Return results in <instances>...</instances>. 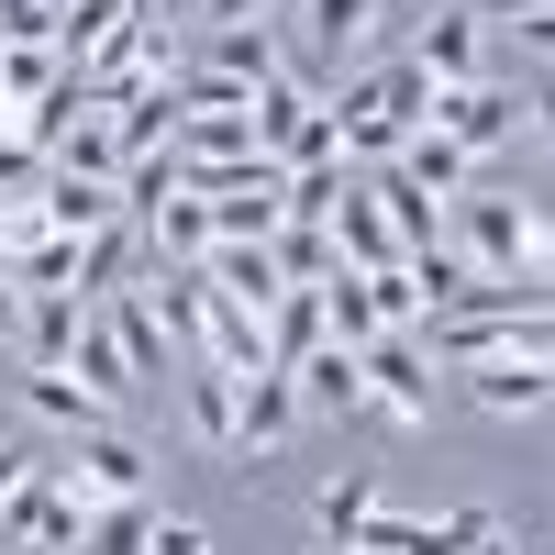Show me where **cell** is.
I'll list each match as a JSON object with an SVG mask.
<instances>
[{
	"instance_id": "1",
	"label": "cell",
	"mask_w": 555,
	"mask_h": 555,
	"mask_svg": "<svg viewBox=\"0 0 555 555\" xmlns=\"http://www.w3.org/2000/svg\"><path fill=\"white\" fill-rule=\"evenodd\" d=\"M423 101H434V78L423 67H366L356 89H322V112H334V156L345 167H389L411 133H423Z\"/></svg>"
},
{
	"instance_id": "2",
	"label": "cell",
	"mask_w": 555,
	"mask_h": 555,
	"mask_svg": "<svg viewBox=\"0 0 555 555\" xmlns=\"http://www.w3.org/2000/svg\"><path fill=\"white\" fill-rule=\"evenodd\" d=\"M444 245L467 256L478 278H544V256H555V222H544V201H522V190H455V211H444Z\"/></svg>"
},
{
	"instance_id": "3",
	"label": "cell",
	"mask_w": 555,
	"mask_h": 555,
	"mask_svg": "<svg viewBox=\"0 0 555 555\" xmlns=\"http://www.w3.org/2000/svg\"><path fill=\"white\" fill-rule=\"evenodd\" d=\"M67 500L78 512H112V500H156V467H145V444H133L122 423H101V434H78V455H67Z\"/></svg>"
},
{
	"instance_id": "4",
	"label": "cell",
	"mask_w": 555,
	"mask_h": 555,
	"mask_svg": "<svg viewBox=\"0 0 555 555\" xmlns=\"http://www.w3.org/2000/svg\"><path fill=\"white\" fill-rule=\"evenodd\" d=\"M356 366H366V411H389V423H434V389H444V366L423 356V334H378Z\"/></svg>"
},
{
	"instance_id": "5",
	"label": "cell",
	"mask_w": 555,
	"mask_h": 555,
	"mask_svg": "<svg viewBox=\"0 0 555 555\" xmlns=\"http://www.w3.org/2000/svg\"><path fill=\"white\" fill-rule=\"evenodd\" d=\"M289 434H300V389L289 378H245L234 389V478H267L289 455Z\"/></svg>"
},
{
	"instance_id": "6",
	"label": "cell",
	"mask_w": 555,
	"mask_h": 555,
	"mask_svg": "<svg viewBox=\"0 0 555 555\" xmlns=\"http://www.w3.org/2000/svg\"><path fill=\"white\" fill-rule=\"evenodd\" d=\"M411 67H423L434 89H467V78H500V34L478 12H434L423 44H411Z\"/></svg>"
},
{
	"instance_id": "7",
	"label": "cell",
	"mask_w": 555,
	"mask_h": 555,
	"mask_svg": "<svg viewBox=\"0 0 555 555\" xmlns=\"http://www.w3.org/2000/svg\"><path fill=\"white\" fill-rule=\"evenodd\" d=\"M78 522H89V512L67 500V478H56V467H34V478H23V500L0 512V544H12V555H67V544H78Z\"/></svg>"
},
{
	"instance_id": "8",
	"label": "cell",
	"mask_w": 555,
	"mask_h": 555,
	"mask_svg": "<svg viewBox=\"0 0 555 555\" xmlns=\"http://www.w3.org/2000/svg\"><path fill=\"white\" fill-rule=\"evenodd\" d=\"M334 267H356V278H378V267H400V234H389V211H378V178H345V201H334Z\"/></svg>"
},
{
	"instance_id": "9",
	"label": "cell",
	"mask_w": 555,
	"mask_h": 555,
	"mask_svg": "<svg viewBox=\"0 0 555 555\" xmlns=\"http://www.w3.org/2000/svg\"><path fill=\"white\" fill-rule=\"evenodd\" d=\"M378 23H389V0H300V44L334 67V89H345V67L366 44H378Z\"/></svg>"
},
{
	"instance_id": "10",
	"label": "cell",
	"mask_w": 555,
	"mask_h": 555,
	"mask_svg": "<svg viewBox=\"0 0 555 555\" xmlns=\"http://www.w3.org/2000/svg\"><path fill=\"white\" fill-rule=\"evenodd\" d=\"M455 378H467L478 411H500V423H544V400H555L544 356H478V366H455Z\"/></svg>"
},
{
	"instance_id": "11",
	"label": "cell",
	"mask_w": 555,
	"mask_h": 555,
	"mask_svg": "<svg viewBox=\"0 0 555 555\" xmlns=\"http://www.w3.org/2000/svg\"><path fill=\"white\" fill-rule=\"evenodd\" d=\"M289 389H300V423H345V411H366V366L345 345H311L289 366Z\"/></svg>"
},
{
	"instance_id": "12",
	"label": "cell",
	"mask_w": 555,
	"mask_h": 555,
	"mask_svg": "<svg viewBox=\"0 0 555 555\" xmlns=\"http://www.w3.org/2000/svg\"><path fill=\"white\" fill-rule=\"evenodd\" d=\"M201 289L234 300V311H267V300H278V256H267V245H211V256H201Z\"/></svg>"
},
{
	"instance_id": "13",
	"label": "cell",
	"mask_w": 555,
	"mask_h": 555,
	"mask_svg": "<svg viewBox=\"0 0 555 555\" xmlns=\"http://www.w3.org/2000/svg\"><path fill=\"white\" fill-rule=\"evenodd\" d=\"M234 389H245V378H211V366H190V378H178L190 444H201V455H222V467H234Z\"/></svg>"
},
{
	"instance_id": "14",
	"label": "cell",
	"mask_w": 555,
	"mask_h": 555,
	"mask_svg": "<svg viewBox=\"0 0 555 555\" xmlns=\"http://www.w3.org/2000/svg\"><path fill=\"white\" fill-rule=\"evenodd\" d=\"M112 322V345H122V366H133V389L145 378H167V334H156V311H145V289H112V300H89Z\"/></svg>"
},
{
	"instance_id": "15",
	"label": "cell",
	"mask_w": 555,
	"mask_h": 555,
	"mask_svg": "<svg viewBox=\"0 0 555 555\" xmlns=\"http://www.w3.org/2000/svg\"><path fill=\"white\" fill-rule=\"evenodd\" d=\"M133 256H145V234H133V222H101V234H78V278H67V300H112L122 278H133Z\"/></svg>"
},
{
	"instance_id": "16",
	"label": "cell",
	"mask_w": 555,
	"mask_h": 555,
	"mask_svg": "<svg viewBox=\"0 0 555 555\" xmlns=\"http://www.w3.org/2000/svg\"><path fill=\"white\" fill-rule=\"evenodd\" d=\"M311 345H322V289H278L267 300V378H289Z\"/></svg>"
},
{
	"instance_id": "17",
	"label": "cell",
	"mask_w": 555,
	"mask_h": 555,
	"mask_svg": "<svg viewBox=\"0 0 555 555\" xmlns=\"http://www.w3.org/2000/svg\"><path fill=\"white\" fill-rule=\"evenodd\" d=\"M278 67H289V44H278L267 23H222V34H211V78H234V89H267Z\"/></svg>"
},
{
	"instance_id": "18",
	"label": "cell",
	"mask_w": 555,
	"mask_h": 555,
	"mask_svg": "<svg viewBox=\"0 0 555 555\" xmlns=\"http://www.w3.org/2000/svg\"><path fill=\"white\" fill-rule=\"evenodd\" d=\"M12 345H23V366H67V356H78V300H67V289H34Z\"/></svg>"
},
{
	"instance_id": "19",
	"label": "cell",
	"mask_w": 555,
	"mask_h": 555,
	"mask_svg": "<svg viewBox=\"0 0 555 555\" xmlns=\"http://www.w3.org/2000/svg\"><path fill=\"white\" fill-rule=\"evenodd\" d=\"M23 411H34V423H67V434H101V411H89V389L67 378V366H23Z\"/></svg>"
},
{
	"instance_id": "20",
	"label": "cell",
	"mask_w": 555,
	"mask_h": 555,
	"mask_svg": "<svg viewBox=\"0 0 555 555\" xmlns=\"http://www.w3.org/2000/svg\"><path fill=\"white\" fill-rule=\"evenodd\" d=\"M167 156H256V122H245V101H222V112H178Z\"/></svg>"
},
{
	"instance_id": "21",
	"label": "cell",
	"mask_w": 555,
	"mask_h": 555,
	"mask_svg": "<svg viewBox=\"0 0 555 555\" xmlns=\"http://www.w3.org/2000/svg\"><path fill=\"white\" fill-rule=\"evenodd\" d=\"M400 278H411V300H423V322H434V311L467 300V278H478V267L455 256V245H411V256H400Z\"/></svg>"
},
{
	"instance_id": "22",
	"label": "cell",
	"mask_w": 555,
	"mask_h": 555,
	"mask_svg": "<svg viewBox=\"0 0 555 555\" xmlns=\"http://www.w3.org/2000/svg\"><path fill=\"white\" fill-rule=\"evenodd\" d=\"M267 256H278V289H322V278H334V234H322V222H278Z\"/></svg>"
},
{
	"instance_id": "23",
	"label": "cell",
	"mask_w": 555,
	"mask_h": 555,
	"mask_svg": "<svg viewBox=\"0 0 555 555\" xmlns=\"http://www.w3.org/2000/svg\"><path fill=\"white\" fill-rule=\"evenodd\" d=\"M145 533H156V500H112L78 522V555H145Z\"/></svg>"
},
{
	"instance_id": "24",
	"label": "cell",
	"mask_w": 555,
	"mask_h": 555,
	"mask_svg": "<svg viewBox=\"0 0 555 555\" xmlns=\"http://www.w3.org/2000/svg\"><path fill=\"white\" fill-rule=\"evenodd\" d=\"M67 78V56L56 44H0V112H23V101H44V89Z\"/></svg>"
},
{
	"instance_id": "25",
	"label": "cell",
	"mask_w": 555,
	"mask_h": 555,
	"mask_svg": "<svg viewBox=\"0 0 555 555\" xmlns=\"http://www.w3.org/2000/svg\"><path fill=\"white\" fill-rule=\"evenodd\" d=\"M366 512H378V489H366V478H334V489H322V544H345V555H356Z\"/></svg>"
},
{
	"instance_id": "26",
	"label": "cell",
	"mask_w": 555,
	"mask_h": 555,
	"mask_svg": "<svg viewBox=\"0 0 555 555\" xmlns=\"http://www.w3.org/2000/svg\"><path fill=\"white\" fill-rule=\"evenodd\" d=\"M356 555H423V522H411V512H366Z\"/></svg>"
},
{
	"instance_id": "27",
	"label": "cell",
	"mask_w": 555,
	"mask_h": 555,
	"mask_svg": "<svg viewBox=\"0 0 555 555\" xmlns=\"http://www.w3.org/2000/svg\"><path fill=\"white\" fill-rule=\"evenodd\" d=\"M44 190V156L34 145H12V133H0V201H34Z\"/></svg>"
},
{
	"instance_id": "28",
	"label": "cell",
	"mask_w": 555,
	"mask_h": 555,
	"mask_svg": "<svg viewBox=\"0 0 555 555\" xmlns=\"http://www.w3.org/2000/svg\"><path fill=\"white\" fill-rule=\"evenodd\" d=\"M0 44H56V12L44 0H0Z\"/></svg>"
},
{
	"instance_id": "29",
	"label": "cell",
	"mask_w": 555,
	"mask_h": 555,
	"mask_svg": "<svg viewBox=\"0 0 555 555\" xmlns=\"http://www.w3.org/2000/svg\"><path fill=\"white\" fill-rule=\"evenodd\" d=\"M145 555H211V533H201V522H178V512H156V533H145Z\"/></svg>"
},
{
	"instance_id": "30",
	"label": "cell",
	"mask_w": 555,
	"mask_h": 555,
	"mask_svg": "<svg viewBox=\"0 0 555 555\" xmlns=\"http://www.w3.org/2000/svg\"><path fill=\"white\" fill-rule=\"evenodd\" d=\"M23 478H34V455H23V444H0V512L23 500Z\"/></svg>"
},
{
	"instance_id": "31",
	"label": "cell",
	"mask_w": 555,
	"mask_h": 555,
	"mask_svg": "<svg viewBox=\"0 0 555 555\" xmlns=\"http://www.w3.org/2000/svg\"><path fill=\"white\" fill-rule=\"evenodd\" d=\"M478 23H489V34H512V23H544V0H489Z\"/></svg>"
},
{
	"instance_id": "32",
	"label": "cell",
	"mask_w": 555,
	"mask_h": 555,
	"mask_svg": "<svg viewBox=\"0 0 555 555\" xmlns=\"http://www.w3.org/2000/svg\"><path fill=\"white\" fill-rule=\"evenodd\" d=\"M201 23L222 34V23H267V0H201Z\"/></svg>"
},
{
	"instance_id": "33",
	"label": "cell",
	"mask_w": 555,
	"mask_h": 555,
	"mask_svg": "<svg viewBox=\"0 0 555 555\" xmlns=\"http://www.w3.org/2000/svg\"><path fill=\"white\" fill-rule=\"evenodd\" d=\"M23 334V289H12V278H0V345H12Z\"/></svg>"
},
{
	"instance_id": "34",
	"label": "cell",
	"mask_w": 555,
	"mask_h": 555,
	"mask_svg": "<svg viewBox=\"0 0 555 555\" xmlns=\"http://www.w3.org/2000/svg\"><path fill=\"white\" fill-rule=\"evenodd\" d=\"M0 256H12V234H0Z\"/></svg>"
},
{
	"instance_id": "35",
	"label": "cell",
	"mask_w": 555,
	"mask_h": 555,
	"mask_svg": "<svg viewBox=\"0 0 555 555\" xmlns=\"http://www.w3.org/2000/svg\"><path fill=\"white\" fill-rule=\"evenodd\" d=\"M0 555H12V544H0Z\"/></svg>"
}]
</instances>
